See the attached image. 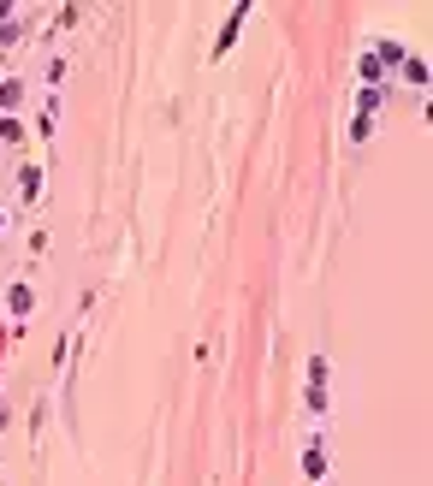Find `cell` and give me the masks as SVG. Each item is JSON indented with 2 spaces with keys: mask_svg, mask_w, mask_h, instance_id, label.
Masks as SVG:
<instances>
[{
  "mask_svg": "<svg viewBox=\"0 0 433 486\" xmlns=\"http://www.w3.org/2000/svg\"><path fill=\"white\" fill-rule=\"evenodd\" d=\"M6 303H12V314H30V291H24V285H12V297H6Z\"/></svg>",
  "mask_w": 433,
  "mask_h": 486,
  "instance_id": "obj_1",
  "label": "cell"
}]
</instances>
